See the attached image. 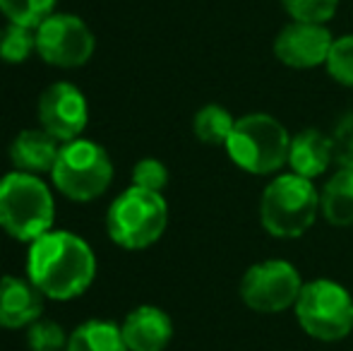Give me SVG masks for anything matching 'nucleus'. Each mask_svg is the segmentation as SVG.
<instances>
[{
	"mask_svg": "<svg viewBox=\"0 0 353 351\" xmlns=\"http://www.w3.org/2000/svg\"><path fill=\"white\" fill-rule=\"evenodd\" d=\"M27 272L29 281L43 296L68 301L87 291L97 272V260L79 236L68 231H48L29 248Z\"/></svg>",
	"mask_w": 353,
	"mask_h": 351,
	"instance_id": "nucleus-1",
	"label": "nucleus"
},
{
	"mask_svg": "<svg viewBox=\"0 0 353 351\" xmlns=\"http://www.w3.org/2000/svg\"><path fill=\"white\" fill-rule=\"evenodd\" d=\"M56 214L51 190L34 174H8L0 178V226L12 239L34 243L48 234Z\"/></svg>",
	"mask_w": 353,
	"mask_h": 351,
	"instance_id": "nucleus-2",
	"label": "nucleus"
},
{
	"mask_svg": "<svg viewBox=\"0 0 353 351\" xmlns=\"http://www.w3.org/2000/svg\"><path fill=\"white\" fill-rule=\"evenodd\" d=\"M223 147L236 166L248 174L265 176L288 164L291 135L270 113H248L236 121Z\"/></svg>",
	"mask_w": 353,
	"mask_h": 351,
	"instance_id": "nucleus-3",
	"label": "nucleus"
},
{
	"mask_svg": "<svg viewBox=\"0 0 353 351\" xmlns=\"http://www.w3.org/2000/svg\"><path fill=\"white\" fill-rule=\"evenodd\" d=\"M320 192L310 178L283 174L270 181L260 200V219L274 239H298L315 224Z\"/></svg>",
	"mask_w": 353,
	"mask_h": 351,
	"instance_id": "nucleus-4",
	"label": "nucleus"
},
{
	"mask_svg": "<svg viewBox=\"0 0 353 351\" xmlns=\"http://www.w3.org/2000/svg\"><path fill=\"white\" fill-rule=\"evenodd\" d=\"M168 224V205L161 192L132 185L108 210V236L121 248L142 250L161 239Z\"/></svg>",
	"mask_w": 353,
	"mask_h": 351,
	"instance_id": "nucleus-5",
	"label": "nucleus"
},
{
	"mask_svg": "<svg viewBox=\"0 0 353 351\" xmlns=\"http://www.w3.org/2000/svg\"><path fill=\"white\" fill-rule=\"evenodd\" d=\"M293 308L303 332L320 342H339L353 330V299L339 281L315 279L303 284Z\"/></svg>",
	"mask_w": 353,
	"mask_h": 351,
	"instance_id": "nucleus-6",
	"label": "nucleus"
},
{
	"mask_svg": "<svg viewBox=\"0 0 353 351\" xmlns=\"http://www.w3.org/2000/svg\"><path fill=\"white\" fill-rule=\"evenodd\" d=\"M113 178V164L106 150L87 140L65 142L53 166V183L65 197L87 202L99 197Z\"/></svg>",
	"mask_w": 353,
	"mask_h": 351,
	"instance_id": "nucleus-7",
	"label": "nucleus"
},
{
	"mask_svg": "<svg viewBox=\"0 0 353 351\" xmlns=\"http://www.w3.org/2000/svg\"><path fill=\"white\" fill-rule=\"evenodd\" d=\"M301 289V274L286 260L255 263L241 279V299L255 313H283L296 305Z\"/></svg>",
	"mask_w": 353,
	"mask_h": 351,
	"instance_id": "nucleus-8",
	"label": "nucleus"
},
{
	"mask_svg": "<svg viewBox=\"0 0 353 351\" xmlns=\"http://www.w3.org/2000/svg\"><path fill=\"white\" fill-rule=\"evenodd\" d=\"M37 53L58 68H79L94 53V34L74 14H51L37 27Z\"/></svg>",
	"mask_w": 353,
	"mask_h": 351,
	"instance_id": "nucleus-9",
	"label": "nucleus"
},
{
	"mask_svg": "<svg viewBox=\"0 0 353 351\" xmlns=\"http://www.w3.org/2000/svg\"><path fill=\"white\" fill-rule=\"evenodd\" d=\"M334 37L325 24L317 22H296L281 29L274 39V56L286 68L293 70H310L327 63Z\"/></svg>",
	"mask_w": 353,
	"mask_h": 351,
	"instance_id": "nucleus-10",
	"label": "nucleus"
},
{
	"mask_svg": "<svg viewBox=\"0 0 353 351\" xmlns=\"http://www.w3.org/2000/svg\"><path fill=\"white\" fill-rule=\"evenodd\" d=\"M39 118L43 130L61 142H72L87 128V101L77 87L68 82L51 85L39 99Z\"/></svg>",
	"mask_w": 353,
	"mask_h": 351,
	"instance_id": "nucleus-11",
	"label": "nucleus"
},
{
	"mask_svg": "<svg viewBox=\"0 0 353 351\" xmlns=\"http://www.w3.org/2000/svg\"><path fill=\"white\" fill-rule=\"evenodd\" d=\"M128 351H163L173 337V323L157 305H140L121 328Z\"/></svg>",
	"mask_w": 353,
	"mask_h": 351,
	"instance_id": "nucleus-12",
	"label": "nucleus"
},
{
	"mask_svg": "<svg viewBox=\"0 0 353 351\" xmlns=\"http://www.w3.org/2000/svg\"><path fill=\"white\" fill-rule=\"evenodd\" d=\"M41 310V291L32 281L0 277V328L14 330L34 325Z\"/></svg>",
	"mask_w": 353,
	"mask_h": 351,
	"instance_id": "nucleus-13",
	"label": "nucleus"
},
{
	"mask_svg": "<svg viewBox=\"0 0 353 351\" xmlns=\"http://www.w3.org/2000/svg\"><path fill=\"white\" fill-rule=\"evenodd\" d=\"M332 159H334V145H332V137H327L325 132L307 128L296 137H291V147H288L291 174L312 181L330 169Z\"/></svg>",
	"mask_w": 353,
	"mask_h": 351,
	"instance_id": "nucleus-14",
	"label": "nucleus"
},
{
	"mask_svg": "<svg viewBox=\"0 0 353 351\" xmlns=\"http://www.w3.org/2000/svg\"><path fill=\"white\" fill-rule=\"evenodd\" d=\"M58 152L56 137L46 130H22L10 147V159L22 174H43L53 171Z\"/></svg>",
	"mask_w": 353,
	"mask_h": 351,
	"instance_id": "nucleus-15",
	"label": "nucleus"
},
{
	"mask_svg": "<svg viewBox=\"0 0 353 351\" xmlns=\"http://www.w3.org/2000/svg\"><path fill=\"white\" fill-rule=\"evenodd\" d=\"M320 210L334 226L353 224V169H341L327 181L320 195Z\"/></svg>",
	"mask_w": 353,
	"mask_h": 351,
	"instance_id": "nucleus-16",
	"label": "nucleus"
},
{
	"mask_svg": "<svg viewBox=\"0 0 353 351\" xmlns=\"http://www.w3.org/2000/svg\"><path fill=\"white\" fill-rule=\"evenodd\" d=\"M65 351H128V347L121 328L103 320H89L74 330Z\"/></svg>",
	"mask_w": 353,
	"mask_h": 351,
	"instance_id": "nucleus-17",
	"label": "nucleus"
},
{
	"mask_svg": "<svg viewBox=\"0 0 353 351\" xmlns=\"http://www.w3.org/2000/svg\"><path fill=\"white\" fill-rule=\"evenodd\" d=\"M233 126H236V118L226 108L210 103V106L200 108L195 113L192 130H195L197 140L205 142V145H226L233 132Z\"/></svg>",
	"mask_w": 353,
	"mask_h": 351,
	"instance_id": "nucleus-18",
	"label": "nucleus"
},
{
	"mask_svg": "<svg viewBox=\"0 0 353 351\" xmlns=\"http://www.w3.org/2000/svg\"><path fill=\"white\" fill-rule=\"evenodd\" d=\"M32 51H37V32L32 27L10 22L0 32V58L5 63H24Z\"/></svg>",
	"mask_w": 353,
	"mask_h": 351,
	"instance_id": "nucleus-19",
	"label": "nucleus"
},
{
	"mask_svg": "<svg viewBox=\"0 0 353 351\" xmlns=\"http://www.w3.org/2000/svg\"><path fill=\"white\" fill-rule=\"evenodd\" d=\"M56 0H0V12L12 24L37 29L43 19L51 17Z\"/></svg>",
	"mask_w": 353,
	"mask_h": 351,
	"instance_id": "nucleus-20",
	"label": "nucleus"
},
{
	"mask_svg": "<svg viewBox=\"0 0 353 351\" xmlns=\"http://www.w3.org/2000/svg\"><path fill=\"white\" fill-rule=\"evenodd\" d=\"M325 68L332 75V80L353 89V37L334 39Z\"/></svg>",
	"mask_w": 353,
	"mask_h": 351,
	"instance_id": "nucleus-21",
	"label": "nucleus"
},
{
	"mask_svg": "<svg viewBox=\"0 0 353 351\" xmlns=\"http://www.w3.org/2000/svg\"><path fill=\"white\" fill-rule=\"evenodd\" d=\"M281 5L296 22L325 24L334 17L339 0H281Z\"/></svg>",
	"mask_w": 353,
	"mask_h": 351,
	"instance_id": "nucleus-22",
	"label": "nucleus"
},
{
	"mask_svg": "<svg viewBox=\"0 0 353 351\" xmlns=\"http://www.w3.org/2000/svg\"><path fill=\"white\" fill-rule=\"evenodd\" d=\"M29 351H65L68 339L58 323H34L27 332Z\"/></svg>",
	"mask_w": 353,
	"mask_h": 351,
	"instance_id": "nucleus-23",
	"label": "nucleus"
},
{
	"mask_svg": "<svg viewBox=\"0 0 353 351\" xmlns=\"http://www.w3.org/2000/svg\"><path fill=\"white\" fill-rule=\"evenodd\" d=\"M132 183H135V188H142V190L161 192L168 183V171L161 161L142 159L132 171Z\"/></svg>",
	"mask_w": 353,
	"mask_h": 351,
	"instance_id": "nucleus-24",
	"label": "nucleus"
},
{
	"mask_svg": "<svg viewBox=\"0 0 353 351\" xmlns=\"http://www.w3.org/2000/svg\"><path fill=\"white\" fill-rule=\"evenodd\" d=\"M332 145H334L336 164L341 169H353V113L339 123L334 137H332Z\"/></svg>",
	"mask_w": 353,
	"mask_h": 351,
	"instance_id": "nucleus-25",
	"label": "nucleus"
}]
</instances>
